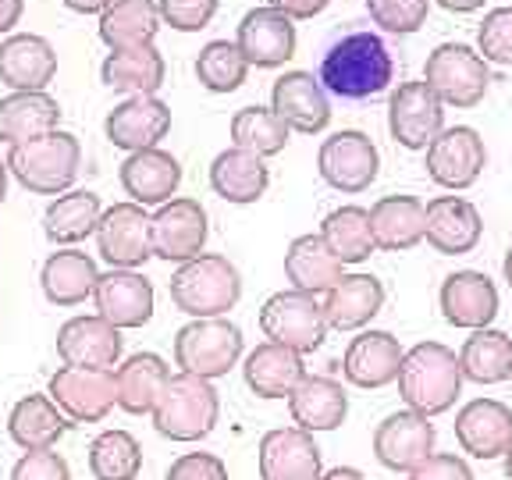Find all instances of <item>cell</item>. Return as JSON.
Listing matches in <instances>:
<instances>
[{
  "instance_id": "57",
  "label": "cell",
  "mask_w": 512,
  "mask_h": 480,
  "mask_svg": "<svg viewBox=\"0 0 512 480\" xmlns=\"http://www.w3.org/2000/svg\"><path fill=\"white\" fill-rule=\"evenodd\" d=\"M8 160H0V207H4V196H8Z\"/></svg>"
},
{
  "instance_id": "27",
  "label": "cell",
  "mask_w": 512,
  "mask_h": 480,
  "mask_svg": "<svg viewBox=\"0 0 512 480\" xmlns=\"http://www.w3.org/2000/svg\"><path fill=\"white\" fill-rule=\"evenodd\" d=\"M288 413H292V424L306 434L335 431V427L345 424L349 395L335 377L306 374L296 392L288 395Z\"/></svg>"
},
{
  "instance_id": "38",
  "label": "cell",
  "mask_w": 512,
  "mask_h": 480,
  "mask_svg": "<svg viewBox=\"0 0 512 480\" xmlns=\"http://www.w3.org/2000/svg\"><path fill=\"white\" fill-rule=\"evenodd\" d=\"M160 29V8L153 0H114L100 15V40L111 50L153 47Z\"/></svg>"
},
{
  "instance_id": "21",
  "label": "cell",
  "mask_w": 512,
  "mask_h": 480,
  "mask_svg": "<svg viewBox=\"0 0 512 480\" xmlns=\"http://www.w3.org/2000/svg\"><path fill=\"white\" fill-rule=\"evenodd\" d=\"M456 438L473 459H498L512 445V409L498 399H473L459 409Z\"/></svg>"
},
{
  "instance_id": "47",
  "label": "cell",
  "mask_w": 512,
  "mask_h": 480,
  "mask_svg": "<svg viewBox=\"0 0 512 480\" xmlns=\"http://www.w3.org/2000/svg\"><path fill=\"white\" fill-rule=\"evenodd\" d=\"M477 47L484 61L512 64V8H495L477 29Z\"/></svg>"
},
{
  "instance_id": "13",
  "label": "cell",
  "mask_w": 512,
  "mask_h": 480,
  "mask_svg": "<svg viewBox=\"0 0 512 480\" xmlns=\"http://www.w3.org/2000/svg\"><path fill=\"white\" fill-rule=\"evenodd\" d=\"M488 164V150L484 139L477 136V128L456 125L445 128L431 146H427V175L441 185V189H470Z\"/></svg>"
},
{
  "instance_id": "52",
  "label": "cell",
  "mask_w": 512,
  "mask_h": 480,
  "mask_svg": "<svg viewBox=\"0 0 512 480\" xmlns=\"http://www.w3.org/2000/svg\"><path fill=\"white\" fill-rule=\"evenodd\" d=\"M267 8L281 11V15H288L292 22H296V18L320 15V11L328 8V0H267Z\"/></svg>"
},
{
  "instance_id": "32",
  "label": "cell",
  "mask_w": 512,
  "mask_h": 480,
  "mask_svg": "<svg viewBox=\"0 0 512 480\" xmlns=\"http://www.w3.org/2000/svg\"><path fill=\"white\" fill-rule=\"evenodd\" d=\"M61 104L50 93H11L0 100V143L22 146L57 132Z\"/></svg>"
},
{
  "instance_id": "7",
  "label": "cell",
  "mask_w": 512,
  "mask_h": 480,
  "mask_svg": "<svg viewBox=\"0 0 512 480\" xmlns=\"http://www.w3.org/2000/svg\"><path fill=\"white\" fill-rule=\"evenodd\" d=\"M424 82L441 96V104H452L459 111L477 107L491 86L488 64L477 50L463 47V43H441L431 57H427Z\"/></svg>"
},
{
  "instance_id": "19",
  "label": "cell",
  "mask_w": 512,
  "mask_h": 480,
  "mask_svg": "<svg viewBox=\"0 0 512 480\" xmlns=\"http://www.w3.org/2000/svg\"><path fill=\"white\" fill-rule=\"evenodd\" d=\"M96 313L104 320H111L118 331L143 328L153 317V285L136 271H107L100 274L93 292Z\"/></svg>"
},
{
  "instance_id": "16",
  "label": "cell",
  "mask_w": 512,
  "mask_h": 480,
  "mask_svg": "<svg viewBox=\"0 0 512 480\" xmlns=\"http://www.w3.org/2000/svg\"><path fill=\"white\" fill-rule=\"evenodd\" d=\"M57 356L64 367L114 370V363L121 360V331L100 313L64 320L57 331Z\"/></svg>"
},
{
  "instance_id": "54",
  "label": "cell",
  "mask_w": 512,
  "mask_h": 480,
  "mask_svg": "<svg viewBox=\"0 0 512 480\" xmlns=\"http://www.w3.org/2000/svg\"><path fill=\"white\" fill-rule=\"evenodd\" d=\"M114 0H64V8H72V11H79V15H104L107 8H111Z\"/></svg>"
},
{
  "instance_id": "25",
  "label": "cell",
  "mask_w": 512,
  "mask_h": 480,
  "mask_svg": "<svg viewBox=\"0 0 512 480\" xmlns=\"http://www.w3.org/2000/svg\"><path fill=\"white\" fill-rule=\"evenodd\" d=\"M399 338H392L388 331H363L360 338H352L349 349H345L342 374L356 388H388L392 381H399L402 370Z\"/></svg>"
},
{
  "instance_id": "48",
  "label": "cell",
  "mask_w": 512,
  "mask_h": 480,
  "mask_svg": "<svg viewBox=\"0 0 512 480\" xmlns=\"http://www.w3.org/2000/svg\"><path fill=\"white\" fill-rule=\"evenodd\" d=\"M221 0H160V18L178 32H200L217 15Z\"/></svg>"
},
{
  "instance_id": "29",
  "label": "cell",
  "mask_w": 512,
  "mask_h": 480,
  "mask_svg": "<svg viewBox=\"0 0 512 480\" xmlns=\"http://www.w3.org/2000/svg\"><path fill=\"white\" fill-rule=\"evenodd\" d=\"M484 235V224L480 214L470 200H459V196H438V200L427 203V232L424 239L431 242L438 253L445 256H463Z\"/></svg>"
},
{
  "instance_id": "23",
  "label": "cell",
  "mask_w": 512,
  "mask_h": 480,
  "mask_svg": "<svg viewBox=\"0 0 512 480\" xmlns=\"http://www.w3.org/2000/svg\"><path fill=\"white\" fill-rule=\"evenodd\" d=\"M441 313L452 328L480 331L488 328L498 313V288L488 274L456 271L441 285Z\"/></svg>"
},
{
  "instance_id": "51",
  "label": "cell",
  "mask_w": 512,
  "mask_h": 480,
  "mask_svg": "<svg viewBox=\"0 0 512 480\" xmlns=\"http://www.w3.org/2000/svg\"><path fill=\"white\" fill-rule=\"evenodd\" d=\"M409 480H473V470L452 452H434L427 463H420Z\"/></svg>"
},
{
  "instance_id": "31",
  "label": "cell",
  "mask_w": 512,
  "mask_h": 480,
  "mask_svg": "<svg viewBox=\"0 0 512 480\" xmlns=\"http://www.w3.org/2000/svg\"><path fill=\"white\" fill-rule=\"evenodd\" d=\"M342 260L331 253V246L320 235H299L292 239L285 253V274L292 281L296 292H306V296H320V292H331L342 274Z\"/></svg>"
},
{
  "instance_id": "46",
  "label": "cell",
  "mask_w": 512,
  "mask_h": 480,
  "mask_svg": "<svg viewBox=\"0 0 512 480\" xmlns=\"http://www.w3.org/2000/svg\"><path fill=\"white\" fill-rule=\"evenodd\" d=\"M427 0H367V11L384 32L409 36L427 22Z\"/></svg>"
},
{
  "instance_id": "12",
  "label": "cell",
  "mask_w": 512,
  "mask_h": 480,
  "mask_svg": "<svg viewBox=\"0 0 512 480\" xmlns=\"http://www.w3.org/2000/svg\"><path fill=\"white\" fill-rule=\"evenodd\" d=\"M374 456L381 466L395 473H413L420 463L434 456V427L431 416H420L413 409L384 416L374 431Z\"/></svg>"
},
{
  "instance_id": "35",
  "label": "cell",
  "mask_w": 512,
  "mask_h": 480,
  "mask_svg": "<svg viewBox=\"0 0 512 480\" xmlns=\"http://www.w3.org/2000/svg\"><path fill=\"white\" fill-rule=\"evenodd\" d=\"M72 420L57 409V402L50 395H25L15 402L8 416V434L18 448L36 452V448H54L57 441L68 434Z\"/></svg>"
},
{
  "instance_id": "24",
  "label": "cell",
  "mask_w": 512,
  "mask_h": 480,
  "mask_svg": "<svg viewBox=\"0 0 512 480\" xmlns=\"http://www.w3.org/2000/svg\"><path fill=\"white\" fill-rule=\"evenodd\" d=\"M118 178L121 189L132 196V203H139V207H164V203H171L178 182H182V164L168 150L153 146V150L128 153Z\"/></svg>"
},
{
  "instance_id": "5",
  "label": "cell",
  "mask_w": 512,
  "mask_h": 480,
  "mask_svg": "<svg viewBox=\"0 0 512 480\" xmlns=\"http://www.w3.org/2000/svg\"><path fill=\"white\" fill-rule=\"evenodd\" d=\"M79 139L72 132H50V136L32 139V143L11 146L8 168L18 182L29 192L40 196H61L64 189H72V182L79 178Z\"/></svg>"
},
{
  "instance_id": "42",
  "label": "cell",
  "mask_w": 512,
  "mask_h": 480,
  "mask_svg": "<svg viewBox=\"0 0 512 480\" xmlns=\"http://www.w3.org/2000/svg\"><path fill=\"white\" fill-rule=\"evenodd\" d=\"M320 239L328 242L331 253L342 264H363L374 253V232H370V210L363 207H338L320 224Z\"/></svg>"
},
{
  "instance_id": "49",
  "label": "cell",
  "mask_w": 512,
  "mask_h": 480,
  "mask_svg": "<svg viewBox=\"0 0 512 480\" xmlns=\"http://www.w3.org/2000/svg\"><path fill=\"white\" fill-rule=\"evenodd\" d=\"M11 480H72V470H68L61 452H54V448H36V452H25V456L11 466Z\"/></svg>"
},
{
  "instance_id": "26",
  "label": "cell",
  "mask_w": 512,
  "mask_h": 480,
  "mask_svg": "<svg viewBox=\"0 0 512 480\" xmlns=\"http://www.w3.org/2000/svg\"><path fill=\"white\" fill-rule=\"evenodd\" d=\"M239 50L256 68H278L296 54V25L274 8H253L239 22Z\"/></svg>"
},
{
  "instance_id": "9",
  "label": "cell",
  "mask_w": 512,
  "mask_h": 480,
  "mask_svg": "<svg viewBox=\"0 0 512 480\" xmlns=\"http://www.w3.org/2000/svg\"><path fill=\"white\" fill-rule=\"evenodd\" d=\"M96 249L114 271H136L153 256V217L139 203H114L96 224Z\"/></svg>"
},
{
  "instance_id": "41",
  "label": "cell",
  "mask_w": 512,
  "mask_h": 480,
  "mask_svg": "<svg viewBox=\"0 0 512 480\" xmlns=\"http://www.w3.org/2000/svg\"><path fill=\"white\" fill-rule=\"evenodd\" d=\"M463 377L477 384H502L512 377V338L495 328L473 331L459 352Z\"/></svg>"
},
{
  "instance_id": "2",
  "label": "cell",
  "mask_w": 512,
  "mask_h": 480,
  "mask_svg": "<svg viewBox=\"0 0 512 480\" xmlns=\"http://www.w3.org/2000/svg\"><path fill=\"white\" fill-rule=\"evenodd\" d=\"M399 392L406 406L420 416H441L456 406L463 392L459 356L441 342H420L402 356Z\"/></svg>"
},
{
  "instance_id": "55",
  "label": "cell",
  "mask_w": 512,
  "mask_h": 480,
  "mask_svg": "<svg viewBox=\"0 0 512 480\" xmlns=\"http://www.w3.org/2000/svg\"><path fill=\"white\" fill-rule=\"evenodd\" d=\"M445 11H456V15H466V11H477L484 0H438Z\"/></svg>"
},
{
  "instance_id": "50",
  "label": "cell",
  "mask_w": 512,
  "mask_h": 480,
  "mask_svg": "<svg viewBox=\"0 0 512 480\" xmlns=\"http://www.w3.org/2000/svg\"><path fill=\"white\" fill-rule=\"evenodd\" d=\"M164 480H228V466L214 452H185L171 463Z\"/></svg>"
},
{
  "instance_id": "40",
  "label": "cell",
  "mask_w": 512,
  "mask_h": 480,
  "mask_svg": "<svg viewBox=\"0 0 512 480\" xmlns=\"http://www.w3.org/2000/svg\"><path fill=\"white\" fill-rule=\"evenodd\" d=\"M100 79L111 89L128 96H153L164 86V57L153 47L111 50V57L100 68Z\"/></svg>"
},
{
  "instance_id": "53",
  "label": "cell",
  "mask_w": 512,
  "mask_h": 480,
  "mask_svg": "<svg viewBox=\"0 0 512 480\" xmlns=\"http://www.w3.org/2000/svg\"><path fill=\"white\" fill-rule=\"evenodd\" d=\"M22 11H25V0H0V36L15 29Z\"/></svg>"
},
{
  "instance_id": "58",
  "label": "cell",
  "mask_w": 512,
  "mask_h": 480,
  "mask_svg": "<svg viewBox=\"0 0 512 480\" xmlns=\"http://www.w3.org/2000/svg\"><path fill=\"white\" fill-rule=\"evenodd\" d=\"M502 271H505V281H509V288H512V246H509V253H505V264H502Z\"/></svg>"
},
{
  "instance_id": "18",
  "label": "cell",
  "mask_w": 512,
  "mask_h": 480,
  "mask_svg": "<svg viewBox=\"0 0 512 480\" xmlns=\"http://www.w3.org/2000/svg\"><path fill=\"white\" fill-rule=\"evenodd\" d=\"M271 107L292 132H303V136H317L331 121L328 89L320 86V79H313L310 72L281 75L271 89Z\"/></svg>"
},
{
  "instance_id": "28",
  "label": "cell",
  "mask_w": 512,
  "mask_h": 480,
  "mask_svg": "<svg viewBox=\"0 0 512 480\" xmlns=\"http://www.w3.org/2000/svg\"><path fill=\"white\" fill-rule=\"evenodd\" d=\"M374 246L384 253H406L420 246L427 232V207L416 196H381L370 207Z\"/></svg>"
},
{
  "instance_id": "33",
  "label": "cell",
  "mask_w": 512,
  "mask_h": 480,
  "mask_svg": "<svg viewBox=\"0 0 512 480\" xmlns=\"http://www.w3.org/2000/svg\"><path fill=\"white\" fill-rule=\"evenodd\" d=\"M267 182H271V171H267L264 157H256L249 150H224L214 157L210 164V189L228 203H256L267 192Z\"/></svg>"
},
{
  "instance_id": "20",
  "label": "cell",
  "mask_w": 512,
  "mask_h": 480,
  "mask_svg": "<svg viewBox=\"0 0 512 480\" xmlns=\"http://www.w3.org/2000/svg\"><path fill=\"white\" fill-rule=\"evenodd\" d=\"M320 448L299 427H278L260 438V480H320Z\"/></svg>"
},
{
  "instance_id": "36",
  "label": "cell",
  "mask_w": 512,
  "mask_h": 480,
  "mask_svg": "<svg viewBox=\"0 0 512 480\" xmlns=\"http://www.w3.org/2000/svg\"><path fill=\"white\" fill-rule=\"evenodd\" d=\"M96 264L79 249H57V253L47 256V264L40 271V285L43 296L54 306H79L86 303L96 292Z\"/></svg>"
},
{
  "instance_id": "30",
  "label": "cell",
  "mask_w": 512,
  "mask_h": 480,
  "mask_svg": "<svg viewBox=\"0 0 512 480\" xmlns=\"http://www.w3.org/2000/svg\"><path fill=\"white\" fill-rule=\"evenodd\" d=\"M242 374H246L249 392L260 395V399H288L299 388V381L306 377V367L296 349H285L278 342H264L246 356Z\"/></svg>"
},
{
  "instance_id": "10",
  "label": "cell",
  "mask_w": 512,
  "mask_h": 480,
  "mask_svg": "<svg viewBox=\"0 0 512 480\" xmlns=\"http://www.w3.org/2000/svg\"><path fill=\"white\" fill-rule=\"evenodd\" d=\"M47 395L57 402L72 424H100L118 406V384L114 370L61 367L47 384Z\"/></svg>"
},
{
  "instance_id": "44",
  "label": "cell",
  "mask_w": 512,
  "mask_h": 480,
  "mask_svg": "<svg viewBox=\"0 0 512 480\" xmlns=\"http://www.w3.org/2000/svg\"><path fill=\"white\" fill-rule=\"evenodd\" d=\"M292 128L278 118L274 107H242L232 118V139L239 150H249L256 157H274L288 146Z\"/></svg>"
},
{
  "instance_id": "15",
  "label": "cell",
  "mask_w": 512,
  "mask_h": 480,
  "mask_svg": "<svg viewBox=\"0 0 512 480\" xmlns=\"http://www.w3.org/2000/svg\"><path fill=\"white\" fill-rule=\"evenodd\" d=\"M207 246V210L196 200H171L153 214V256L189 264Z\"/></svg>"
},
{
  "instance_id": "6",
  "label": "cell",
  "mask_w": 512,
  "mask_h": 480,
  "mask_svg": "<svg viewBox=\"0 0 512 480\" xmlns=\"http://www.w3.org/2000/svg\"><path fill=\"white\" fill-rule=\"evenodd\" d=\"M242 356V331L232 320L210 317L192 320L175 335V363L182 374H196L203 381H217L239 363Z\"/></svg>"
},
{
  "instance_id": "14",
  "label": "cell",
  "mask_w": 512,
  "mask_h": 480,
  "mask_svg": "<svg viewBox=\"0 0 512 480\" xmlns=\"http://www.w3.org/2000/svg\"><path fill=\"white\" fill-rule=\"evenodd\" d=\"M320 178L338 192H363L377 178V146L363 132H335L320 143L317 153Z\"/></svg>"
},
{
  "instance_id": "22",
  "label": "cell",
  "mask_w": 512,
  "mask_h": 480,
  "mask_svg": "<svg viewBox=\"0 0 512 480\" xmlns=\"http://www.w3.org/2000/svg\"><path fill=\"white\" fill-rule=\"evenodd\" d=\"M57 75V54L43 36L18 32L0 43V82L15 93H47V82Z\"/></svg>"
},
{
  "instance_id": "3",
  "label": "cell",
  "mask_w": 512,
  "mask_h": 480,
  "mask_svg": "<svg viewBox=\"0 0 512 480\" xmlns=\"http://www.w3.org/2000/svg\"><path fill=\"white\" fill-rule=\"evenodd\" d=\"M242 299V278L232 260L203 253L171 274V303L192 320L224 317Z\"/></svg>"
},
{
  "instance_id": "11",
  "label": "cell",
  "mask_w": 512,
  "mask_h": 480,
  "mask_svg": "<svg viewBox=\"0 0 512 480\" xmlns=\"http://www.w3.org/2000/svg\"><path fill=\"white\" fill-rule=\"evenodd\" d=\"M388 128L392 139L406 150H427L445 132V104L441 96L420 82H402L388 104Z\"/></svg>"
},
{
  "instance_id": "59",
  "label": "cell",
  "mask_w": 512,
  "mask_h": 480,
  "mask_svg": "<svg viewBox=\"0 0 512 480\" xmlns=\"http://www.w3.org/2000/svg\"><path fill=\"white\" fill-rule=\"evenodd\" d=\"M502 459H505V477H509V480H512V445H509V452H505V456H502Z\"/></svg>"
},
{
  "instance_id": "8",
  "label": "cell",
  "mask_w": 512,
  "mask_h": 480,
  "mask_svg": "<svg viewBox=\"0 0 512 480\" xmlns=\"http://www.w3.org/2000/svg\"><path fill=\"white\" fill-rule=\"evenodd\" d=\"M260 328L271 342L285 345V349L313 352L324 335H328V313L317 303V296L306 292H274L264 306H260Z\"/></svg>"
},
{
  "instance_id": "56",
  "label": "cell",
  "mask_w": 512,
  "mask_h": 480,
  "mask_svg": "<svg viewBox=\"0 0 512 480\" xmlns=\"http://www.w3.org/2000/svg\"><path fill=\"white\" fill-rule=\"evenodd\" d=\"M320 480H363V473L352 470V466H335V470L320 473Z\"/></svg>"
},
{
  "instance_id": "1",
  "label": "cell",
  "mask_w": 512,
  "mask_h": 480,
  "mask_svg": "<svg viewBox=\"0 0 512 480\" xmlns=\"http://www.w3.org/2000/svg\"><path fill=\"white\" fill-rule=\"evenodd\" d=\"M392 54L374 32H349L335 40L320 61V86L342 100H367L392 82Z\"/></svg>"
},
{
  "instance_id": "17",
  "label": "cell",
  "mask_w": 512,
  "mask_h": 480,
  "mask_svg": "<svg viewBox=\"0 0 512 480\" xmlns=\"http://www.w3.org/2000/svg\"><path fill=\"white\" fill-rule=\"evenodd\" d=\"M171 128V107L157 96H128L104 121V132L111 146L128 153L153 150Z\"/></svg>"
},
{
  "instance_id": "39",
  "label": "cell",
  "mask_w": 512,
  "mask_h": 480,
  "mask_svg": "<svg viewBox=\"0 0 512 480\" xmlns=\"http://www.w3.org/2000/svg\"><path fill=\"white\" fill-rule=\"evenodd\" d=\"M104 217L100 196L89 189H75L57 196L43 214V232L54 246H75V242L89 239L96 232V224Z\"/></svg>"
},
{
  "instance_id": "34",
  "label": "cell",
  "mask_w": 512,
  "mask_h": 480,
  "mask_svg": "<svg viewBox=\"0 0 512 480\" xmlns=\"http://www.w3.org/2000/svg\"><path fill=\"white\" fill-rule=\"evenodd\" d=\"M381 306H384V285L374 274H345L328 292L324 313H328V328L356 331V328H367L370 320L381 313Z\"/></svg>"
},
{
  "instance_id": "45",
  "label": "cell",
  "mask_w": 512,
  "mask_h": 480,
  "mask_svg": "<svg viewBox=\"0 0 512 480\" xmlns=\"http://www.w3.org/2000/svg\"><path fill=\"white\" fill-rule=\"evenodd\" d=\"M246 72H249V61L239 50V43L214 40L196 57V79L210 93H235L246 82Z\"/></svg>"
},
{
  "instance_id": "43",
  "label": "cell",
  "mask_w": 512,
  "mask_h": 480,
  "mask_svg": "<svg viewBox=\"0 0 512 480\" xmlns=\"http://www.w3.org/2000/svg\"><path fill=\"white\" fill-rule=\"evenodd\" d=\"M143 470V448L128 431H104L89 445V473L96 480H136Z\"/></svg>"
},
{
  "instance_id": "4",
  "label": "cell",
  "mask_w": 512,
  "mask_h": 480,
  "mask_svg": "<svg viewBox=\"0 0 512 480\" xmlns=\"http://www.w3.org/2000/svg\"><path fill=\"white\" fill-rule=\"evenodd\" d=\"M217 416H221V399L214 384L196 374H171L153 406V427L171 441H200L214 431Z\"/></svg>"
},
{
  "instance_id": "37",
  "label": "cell",
  "mask_w": 512,
  "mask_h": 480,
  "mask_svg": "<svg viewBox=\"0 0 512 480\" xmlns=\"http://www.w3.org/2000/svg\"><path fill=\"white\" fill-rule=\"evenodd\" d=\"M168 381H171V370L157 352H136V356H128V360L114 370L118 406L132 416L153 413V406H157L160 392H164Z\"/></svg>"
}]
</instances>
